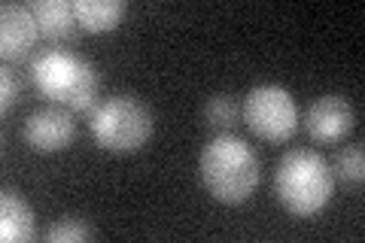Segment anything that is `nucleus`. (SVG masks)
I'll use <instances>...</instances> for the list:
<instances>
[{
    "instance_id": "obj_1",
    "label": "nucleus",
    "mask_w": 365,
    "mask_h": 243,
    "mask_svg": "<svg viewBox=\"0 0 365 243\" xmlns=\"http://www.w3.org/2000/svg\"><path fill=\"white\" fill-rule=\"evenodd\" d=\"M31 83L46 100L67 107L73 113L95 110L101 76L88 58L67 52V49H43L31 58L28 64Z\"/></svg>"
},
{
    "instance_id": "obj_2",
    "label": "nucleus",
    "mask_w": 365,
    "mask_h": 243,
    "mask_svg": "<svg viewBox=\"0 0 365 243\" xmlns=\"http://www.w3.org/2000/svg\"><path fill=\"white\" fill-rule=\"evenodd\" d=\"M198 173L207 195L220 204H244L256 192L262 165L256 149L235 134H216L201 149Z\"/></svg>"
},
{
    "instance_id": "obj_3",
    "label": "nucleus",
    "mask_w": 365,
    "mask_h": 243,
    "mask_svg": "<svg viewBox=\"0 0 365 243\" xmlns=\"http://www.w3.org/2000/svg\"><path fill=\"white\" fill-rule=\"evenodd\" d=\"M335 177L314 149H289L274 170V195L295 216H314L332 201Z\"/></svg>"
},
{
    "instance_id": "obj_4",
    "label": "nucleus",
    "mask_w": 365,
    "mask_h": 243,
    "mask_svg": "<svg viewBox=\"0 0 365 243\" xmlns=\"http://www.w3.org/2000/svg\"><path fill=\"white\" fill-rule=\"evenodd\" d=\"M95 143L110 152H137L153 137V113L134 95H113L88 113Z\"/></svg>"
},
{
    "instance_id": "obj_5",
    "label": "nucleus",
    "mask_w": 365,
    "mask_h": 243,
    "mask_svg": "<svg viewBox=\"0 0 365 243\" xmlns=\"http://www.w3.org/2000/svg\"><path fill=\"white\" fill-rule=\"evenodd\" d=\"M241 115L250 131L271 143L289 140L299 128V107H295L292 95L274 83L250 88L241 103Z\"/></svg>"
},
{
    "instance_id": "obj_6",
    "label": "nucleus",
    "mask_w": 365,
    "mask_h": 243,
    "mask_svg": "<svg viewBox=\"0 0 365 243\" xmlns=\"http://www.w3.org/2000/svg\"><path fill=\"white\" fill-rule=\"evenodd\" d=\"M37 40L40 28L31 6L6 0L0 6V55L16 64H31V58L37 55Z\"/></svg>"
},
{
    "instance_id": "obj_7",
    "label": "nucleus",
    "mask_w": 365,
    "mask_h": 243,
    "mask_svg": "<svg viewBox=\"0 0 365 243\" xmlns=\"http://www.w3.org/2000/svg\"><path fill=\"white\" fill-rule=\"evenodd\" d=\"M356 125V110L344 95H323L304 110V131L314 143H338Z\"/></svg>"
},
{
    "instance_id": "obj_8",
    "label": "nucleus",
    "mask_w": 365,
    "mask_h": 243,
    "mask_svg": "<svg viewBox=\"0 0 365 243\" xmlns=\"http://www.w3.org/2000/svg\"><path fill=\"white\" fill-rule=\"evenodd\" d=\"M25 143L37 152H61L73 143L76 137V119H73V110L67 107H43V110H34L28 119H25Z\"/></svg>"
},
{
    "instance_id": "obj_9",
    "label": "nucleus",
    "mask_w": 365,
    "mask_h": 243,
    "mask_svg": "<svg viewBox=\"0 0 365 243\" xmlns=\"http://www.w3.org/2000/svg\"><path fill=\"white\" fill-rule=\"evenodd\" d=\"M31 13L37 19L40 37L52 46V49H61L64 43H73L79 33V21L73 13V4L67 0H34Z\"/></svg>"
},
{
    "instance_id": "obj_10",
    "label": "nucleus",
    "mask_w": 365,
    "mask_h": 243,
    "mask_svg": "<svg viewBox=\"0 0 365 243\" xmlns=\"http://www.w3.org/2000/svg\"><path fill=\"white\" fill-rule=\"evenodd\" d=\"M0 237L6 243H25L34 237V210L16 189L0 195Z\"/></svg>"
},
{
    "instance_id": "obj_11",
    "label": "nucleus",
    "mask_w": 365,
    "mask_h": 243,
    "mask_svg": "<svg viewBox=\"0 0 365 243\" xmlns=\"http://www.w3.org/2000/svg\"><path fill=\"white\" fill-rule=\"evenodd\" d=\"M73 13L79 31L86 33H107L119 28V21L128 13L125 0H73Z\"/></svg>"
},
{
    "instance_id": "obj_12",
    "label": "nucleus",
    "mask_w": 365,
    "mask_h": 243,
    "mask_svg": "<svg viewBox=\"0 0 365 243\" xmlns=\"http://www.w3.org/2000/svg\"><path fill=\"white\" fill-rule=\"evenodd\" d=\"M241 119V103L232 95H213L204 103V125H210L220 134H232V128Z\"/></svg>"
},
{
    "instance_id": "obj_13",
    "label": "nucleus",
    "mask_w": 365,
    "mask_h": 243,
    "mask_svg": "<svg viewBox=\"0 0 365 243\" xmlns=\"http://www.w3.org/2000/svg\"><path fill=\"white\" fill-rule=\"evenodd\" d=\"M332 177H338L341 182H347V186H359L362 177H365V152L359 143L353 146H344L338 149V155L332 158Z\"/></svg>"
},
{
    "instance_id": "obj_14",
    "label": "nucleus",
    "mask_w": 365,
    "mask_h": 243,
    "mask_svg": "<svg viewBox=\"0 0 365 243\" xmlns=\"http://www.w3.org/2000/svg\"><path fill=\"white\" fill-rule=\"evenodd\" d=\"M91 237H95V228L88 225V219H79V216L58 219V222L49 225L43 234V240H49V243H83Z\"/></svg>"
},
{
    "instance_id": "obj_15",
    "label": "nucleus",
    "mask_w": 365,
    "mask_h": 243,
    "mask_svg": "<svg viewBox=\"0 0 365 243\" xmlns=\"http://www.w3.org/2000/svg\"><path fill=\"white\" fill-rule=\"evenodd\" d=\"M19 98H21V79L16 71L4 67V71H0V110H4V115L16 107Z\"/></svg>"
}]
</instances>
